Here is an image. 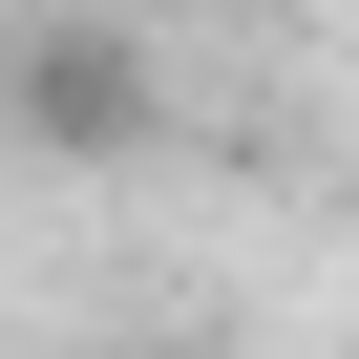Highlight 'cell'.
<instances>
[{"label":"cell","instance_id":"obj_1","mask_svg":"<svg viewBox=\"0 0 359 359\" xmlns=\"http://www.w3.org/2000/svg\"><path fill=\"white\" fill-rule=\"evenodd\" d=\"M0 148L22 169H148L169 148V64H148V22H85V0H22L0 22Z\"/></svg>","mask_w":359,"mask_h":359}]
</instances>
